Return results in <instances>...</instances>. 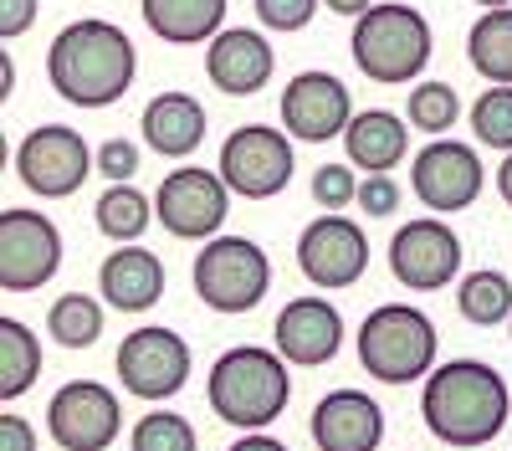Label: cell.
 <instances>
[{"label":"cell","instance_id":"33","mask_svg":"<svg viewBox=\"0 0 512 451\" xmlns=\"http://www.w3.org/2000/svg\"><path fill=\"white\" fill-rule=\"evenodd\" d=\"M256 6V21H262L267 31H303L323 0H251Z\"/></svg>","mask_w":512,"mask_h":451},{"label":"cell","instance_id":"40","mask_svg":"<svg viewBox=\"0 0 512 451\" xmlns=\"http://www.w3.org/2000/svg\"><path fill=\"white\" fill-rule=\"evenodd\" d=\"M497 195H502V200L512 205V154H507V159L497 164Z\"/></svg>","mask_w":512,"mask_h":451},{"label":"cell","instance_id":"7","mask_svg":"<svg viewBox=\"0 0 512 451\" xmlns=\"http://www.w3.org/2000/svg\"><path fill=\"white\" fill-rule=\"evenodd\" d=\"M113 369H118V380H123L128 395L175 400L190 385V375H195V354H190V344L175 334V328L144 323V328H134V334H123V344L113 354Z\"/></svg>","mask_w":512,"mask_h":451},{"label":"cell","instance_id":"25","mask_svg":"<svg viewBox=\"0 0 512 451\" xmlns=\"http://www.w3.org/2000/svg\"><path fill=\"white\" fill-rule=\"evenodd\" d=\"M456 308L466 323L477 328H497L512 318V277L497 272V267H477L456 282Z\"/></svg>","mask_w":512,"mask_h":451},{"label":"cell","instance_id":"8","mask_svg":"<svg viewBox=\"0 0 512 451\" xmlns=\"http://www.w3.org/2000/svg\"><path fill=\"white\" fill-rule=\"evenodd\" d=\"M221 180L231 185V195L241 200H272L287 190L297 154H292V134L272 129V123H241L221 144Z\"/></svg>","mask_w":512,"mask_h":451},{"label":"cell","instance_id":"26","mask_svg":"<svg viewBox=\"0 0 512 451\" xmlns=\"http://www.w3.org/2000/svg\"><path fill=\"white\" fill-rule=\"evenodd\" d=\"M41 375V339L21 318H0V400H21Z\"/></svg>","mask_w":512,"mask_h":451},{"label":"cell","instance_id":"12","mask_svg":"<svg viewBox=\"0 0 512 451\" xmlns=\"http://www.w3.org/2000/svg\"><path fill=\"white\" fill-rule=\"evenodd\" d=\"M410 190H415L420 205H431L436 216H456L466 205H477V195L487 190V164L472 144L431 139L410 159Z\"/></svg>","mask_w":512,"mask_h":451},{"label":"cell","instance_id":"32","mask_svg":"<svg viewBox=\"0 0 512 451\" xmlns=\"http://www.w3.org/2000/svg\"><path fill=\"white\" fill-rule=\"evenodd\" d=\"M313 200L323 205V211H344V205H359L354 164H318V170H313Z\"/></svg>","mask_w":512,"mask_h":451},{"label":"cell","instance_id":"4","mask_svg":"<svg viewBox=\"0 0 512 451\" xmlns=\"http://www.w3.org/2000/svg\"><path fill=\"white\" fill-rule=\"evenodd\" d=\"M431 52H436L431 21L415 6H405V0H379L374 11H364L354 21V36H349L354 67L369 82H379V88H405V82H415L431 67Z\"/></svg>","mask_w":512,"mask_h":451},{"label":"cell","instance_id":"35","mask_svg":"<svg viewBox=\"0 0 512 451\" xmlns=\"http://www.w3.org/2000/svg\"><path fill=\"white\" fill-rule=\"evenodd\" d=\"M359 211L369 221H390L400 211V185L390 175H364L359 180Z\"/></svg>","mask_w":512,"mask_h":451},{"label":"cell","instance_id":"6","mask_svg":"<svg viewBox=\"0 0 512 451\" xmlns=\"http://www.w3.org/2000/svg\"><path fill=\"white\" fill-rule=\"evenodd\" d=\"M190 287L216 313H251L272 293V257L251 236H210L190 262Z\"/></svg>","mask_w":512,"mask_h":451},{"label":"cell","instance_id":"9","mask_svg":"<svg viewBox=\"0 0 512 451\" xmlns=\"http://www.w3.org/2000/svg\"><path fill=\"white\" fill-rule=\"evenodd\" d=\"M154 216L169 236H180V241H210V236H221V226L231 216V185L221 180V170L180 164V170H169L159 180Z\"/></svg>","mask_w":512,"mask_h":451},{"label":"cell","instance_id":"37","mask_svg":"<svg viewBox=\"0 0 512 451\" xmlns=\"http://www.w3.org/2000/svg\"><path fill=\"white\" fill-rule=\"evenodd\" d=\"M0 451H36V431H31L26 416H16V410L0 416Z\"/></svg>","mask_w":512,"mask_h":451},{"label":"cell","instance_id":"3","mask_svg":"<svg viewBox=\"0 0 512 451\" xmlns=\"http://www.w3.org/2000/svg\"><path fill=\"white\" fill-rule=\"evenodd\" d=\"M205 400L216 410V421H226L231 431H267V426L282 421V410L292 400L287 359L277 349L236 344L210 364Z\"/></svg>","mask_w":512,"mask_h":451},{"label":"cell","instance_id":"11","mask_svg":"<svg viewBox=\"0 0 512 451\" xmlns=\"http://www.w3.org/2000/svg\"><path fill=\"white\" fill-rule=\"evenodd\" d=\"M93 164H98V154H88V139L72 123H36L16 149V175L41 200H67L88 180Z\"/></svg>","mask_w":512,"mask_h":451},{"label":"cell","instance_id":"2","mask_svg":"<svg viewBox=\"0 0 512 451\" xmlns=\"http://www.w3.org/2000/svg\"><path fill=\"white\" fill-rule=\"evenodd\" d=\"M512 416V390L487 359H446L425 375L420 390V421L436 441L456 451H477L502 436Z\"/></svg>","mask_w":512,"mask_h":451},{"label":"cell","instance_id":"22","mask_svg":"<svg viewBox=\"0 0 512 451\" xmlns=\"http://www.w3.org/2000/svg\"><path fill=\"white\" fill-rule=\"evenodd\" d=\"M344 154L364 175H390L410 154V123L390 108H364V113H354L349 134H344Z\"/></svg>","mask_w":512,"mask_h":451},{"label":"cell","instance_id":"17","mask_svg":"<svg viewBox=\"0 0 512 451\" xmlns=\"http://www.w3.org/2000/svg\"><path fill=\"white\" fill-rule=\"evenodd\" d=\"M277 354L297 369H318L328 364L338 349H344V313H338L328 298L308 293V298H287V308L272 323Z\"/></svg>","mask_w":512,"mask_h":451},{"label":"cell","instance_id":"20","mask_svg":"<svg viewBox=\"0 0 512 451\" xmlns=\"http://www.w3.org/2000/svg\"><path fill=\"white\" fill-rule=\"evenodd\" d=\"M98 293L118 313H149L164 298V262L139 241L113 246L98 267Z\"/></svg>","mask_w":512,"mask_h":451},{"label":"cell","instance_id":"31","mask_svg":"<svg viewBox=\"0 0 512 451\" xmlns=\"http://www.w3.org/2000/svg\"><path fill=\"white\" fill-rule=\"evenodd\" d=\"M472 134H477V144L512 154V88H487L472 103Z\"/></svg>","mask_w":512,"mask_h":451},{"label":"cell","instance_id":"23","mask_svg":"<svg viewBox=\"0 0 512 451\" xmlns=\"http://www.w3.org/2000/svg\"><path fill=\"white\" fill-rule=\"evenodd\" d=\"M226 6L231 0H139L144 26L169 41V47H200L226 31Z\"/></svg>","mask_w":512,"mask_h":451},{"label":"cell","instance_id":"19","mask_svg":"<svg viewBox=\"0 0 512 451\" xmlns=\"http://www.w3.org/2000/svg\"><path fill=\"white\" fill-rule=\"evenodd\" d=\"M313 446L318 451H379L384 441V410L369 390H328L313 405Z\"/></svg>","mask_w":512,"mask_h":451},{"label":"cell","instance_id":"18","mask_svg":"<svg viewBox=\"0 0 512 451\" xmlns=\"http://www.w3.org/2000/svg\"><path fill=\"white\" fill-rule=\"evenodd\" d=\"M277 72V52L262 31L251 26H226L205 47V77L216 82L226 98H256Z\"/></svg>","mask_w":512,"mask_h":451},{"label":"cell","instance_id":"34","mask_svg":"<svg viewBox=\"0 0 512 451\" xmlns=\"http://www.w3.org/2000/svg\"><path fill=\"white\" fill-rule=\"evenodd\" d=\"M98 175L108 185H134V175H139V144L134 139H103L98 144Z\"/></svg>","mask_w":512,"mask_h":451},{"label":"cell","instance_id":"41","mask_svg":"<svg viewBox=\"0 0 512 451\" xmlns=\"http://www.w3.org/2000/svg\"><path fill=\"white\" fill-rule=\"evenodd\" d=\"M11 93H16V62L0 57V98H11Z\"/></svg>","mask_w":512,"mask_h":451},{"label":"cell","instance_id":"13","mask_svg":"<svg viewBox=\"0 0 512 451\" xmlns=\"http://www.w3.org/2000/svg\"><path fill=\"white\" fill-rule=\"evenodd\" d=\"M277 113H282V129L303 144H328V139H344L349 123H354V93L344 77L333 72H297L287 77V88L277 98Z\"/></svg>","mask_w":512,"mask_h":451},{"label":"cell","instance_id":"15","mask_svg":"<svg viewBox=\"0 0 512 451\" xmlns=\"http://www.w3.org/2000/svg\"><path fill=\"white\" fill-rule=\"evenodd\" d=\"M47 431L62 451H108L123 431V405L98 380H67L47 400Z\"/></svg>","mask_w":512,"mask_h":451},{"label":"cell","instance_id":"5","mask_svg":"<svg viewBox=\"0 0 512 451\" xmlns=\"http://www.w3.org/2000/svg\"><path fill=\"white\" fill-rule=\"evenodd\" d=\"M441 334L425 308L410 303H379L359 323V364L379 385H415L436 369Z\"/></svg>","mask_w":512,"mask_h":451},{"label":"cell","instance_id":"27","mask_svg":"<svg viewBox=\"0 0 512 451\" xmlns=\"http://www.w3.org/2000/svg\"><path fill=\"white\" fill-rule=\"evenodd\" d=\"M149 221H154V200L144 190H134V185H108L98 195V205H93V226L108 241H118V246L139 241L149 231Z\"/></svg>","mask_w":512,"mask_h":451},{"label":"cell","instance_id":"14","mask_svg":"<svg viewBox=\"0 0 512 451\" xmlns=\"http://www.w3.org/2000/svg\"><path fill=\"white\" fill-rule=\"evenodd\" d=\"M297 267L313 287L338 293V287H354L369 267V236L359 221H349L344 211H323L318 221L303 226L297 236Z\"/></svg>","mask_w":512,"mask_h":451},{"label":"cell","instance_id":"30","mask_svg":"<svg viewBox=\"0 0 512 451\" xmlns=\"http://www.w3.org/2000/svg\"><path fill=\"white\" fill-rule=\"evenodd\" d=\"M128 451H200V436L180 410H149L128 431Z\"/></svg>","mask_w":512,"mask_h":451},{"label":"cell","instance_id":"38","mask_svg":"<svg viewBox=\"0 0 512 451\" xmlns=\"http://www.w3.org/2000/svg\"><path fill=\"white\" fill-rule=\"evenodd\" d=\"M226 451H287V446H282L272 431H241V436H236Z\"/></svg>","mask_w":512,"mask_h":451},{"label":"cell","instance_id":"16","mask_svg":"<svg viewBox=\"0 0 512 451\" xmlns=\"http://www.w3.org/2000/svg\"><path fill=\"white\" fill-rule=\"evenodd\" d=\"M390 272L410 293H441L461 272V236L436 216H420V221L400 226L390 236Z\"/></svg>","mask_w":512,"mask_h":451},{"label":"cell","instance_id":"10","mask_svg":"<svg viewBox=\"0 0 512 451\" xmlns=\"http://www.w3.org/2000/svg\"><path fill=\"white\" fill-rule=\"evenodd\" d=\"M62 272V231L31 205L0 211V287L6 293H36L41 282Z\"/></svg>","mask_w":512,"mask_h":451},{"label":"cell","instance_id":"29","mask_svg":"<svg viewBox=\"0 0 512 451\" xmlns=\"http://www.w3.org/2000/svg\"><path fill=\"white\" fill-rule=\"evenodd\" d=\"M461 118V98L451 82H415L410 88V103H405V123L431 139H446Z\"/></svg>","mask_w":512,"mask_h":451},{"label":"cell","instance_id":"24","mask_svg":"<svg viewBox=\"0 0 512 451\" xmlns=\"http://www.w3.org/2000/svg\"><path fill=\"white\" fill-rule=\"evenodd\" d=\"M466 62H472L487 88H512V6L482 11L466 31Z\"/></svg>","mask_w":512,"mask_h":451},{"label":"cell","instance_id":"42","mask_svg":"<svg viewBox=\"0 0 512 451\" xmlns=\"http://www.w3.org/2000/svg\"><path fill=\"white\" fill-rule=\"evenodd\" d=\"M472 6H482V11H502V6H512V0H472Z\"/></svg>","mask_w":512,"mask_h":451},{"label":"cell","instance_id":"21","mask_svg":"<svg viewBox=\"0 0 512 451\" xmlns=\"http://www.w3.org/2000/svg\"><path fill=\"white\" fill-rule=\"evenodd\" d=\"M205 129H210V113L195 93H180V88H169V93H154L144 118H139V134L154 154L164 159H185L205 144Z\"/></svg>","mask_w":512,"mask_h":451},{"label":"cell","instance_id":"39","mask_svg":"<svg viewBox=\"0 0 512 451\" xmlns=\"http://www.w3.org/2000/svg\"><path fill=\"white\" fill-rule=\"evenodd\" d=\"M323 6H328L333 16H354V21H359L364 11H374V6H379V0H323Z\"/></svg>","mask_w":512,"mask_h":451},{"label":"cell","instance_id":"1","mask_svg":"<svg viewBox=\"0 0 512 451\" xmlns=\"http://www.w3.org/2000/svg\"><path fill=\"white\" fill-rule=\"evenodd\" d=\"M139 77V52L123 26L82 16L62 26L47 47V82L72 108H113Z\"/></svg>","mask_w":512,"mask_h":451},{"label":"cell","instance_id":"43","mask_svg":"<svg viewBox=\"0 0 512 451\" xmlns=\"http://www.w3.org/2000/svg\"><path fill=\"white\" fill-rule=\"evenodd\" d=\"M507 334H512V318H507Z\"/></svg>","mask_w":512,"mask_h":451},{"label":"cell","instance_id":"28","mask_svg":"<svg viewBox=\"0 0 512 451\" xmlns=\"http://www.w3.org/2000/svg\"><path fill=\"white\" fill-rule=\"evenodd\" d=\"M103 323H108V308L93 293H62L47 308V334L62 349H93L103 339Z\"/></svg>","mask_w":512,"mask_h":451},{"label":"cell","instance_id":"36","mask_svg":"<svg viewBox=\"0 0 512 451\" xmlns=\"http://www.w3.org/2000/svg\"><path fill=\"white\" fill-rule=\"evenodd\" d=\"M36 11H41V0H0V36H6V41L26 36Z\"/></svg>","mask_w":512,"mask_h":451}]
</instances>
